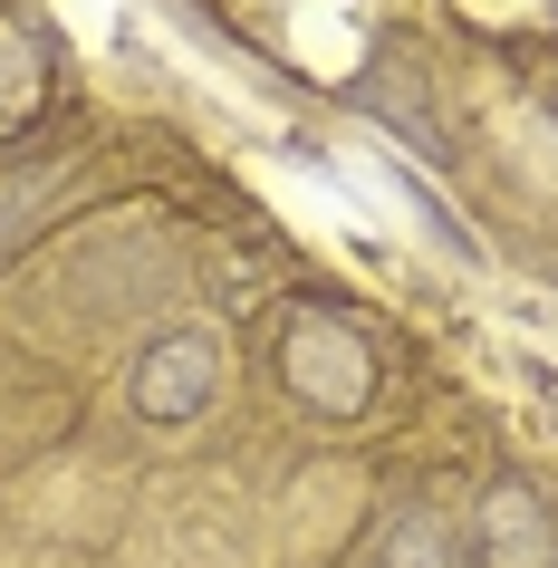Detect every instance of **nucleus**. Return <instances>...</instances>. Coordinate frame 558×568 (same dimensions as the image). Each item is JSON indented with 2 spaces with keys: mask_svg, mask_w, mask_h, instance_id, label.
Returning <instances> with one entry per match:
<instances>
[{
  "mask_svg": "<svg viewBox=\"0 0 558 568\" xmlns=\"http://www.w3.org/2000/svg\"><path fill=\"white\" fill-rule=\"evenodd\" d=\"M280 376L337 424L376 405V347H366L337 308H290V328H280Z\"/></svg>",
  "mask_w": 558,
  "mask_h": 568,
  "instance_id": "nucleus-1",
  "label": "nucleus"
},
{
  "mask_svg": "<svg viewBox=\"0 0 558 568\" xmlns=\"http://www.w3.org/2000/svg\"><path fill=\"white\" fill-rule=\"evenodd\" d=\"M212 386H222V347L203 328H174L135 357V415L145 424H193L212 405Z\"/></svg>",
  "mask_w": 558,
  "mask_h": 568,
  "instance_id": "nucleus-2",
  "label": "nucleus"
},
{
  "mask_svg": "<svg viewBox=\"0 0 558 568\" xmlns=\"http://www.w3.org/2000/svg\"><path fill=\"white\" fill-rule=\"evenodd\" d=\"M471 559L481 568H549V501H539L529 481H500L491 501H481Z\"/></svg>",
  "mask_w": 558,
  "mask_h": 568,
  "instance_id": "nucleus-3",
  "label": "nucleus"
},
{
  "mask_svg": "<svg viewBox=\"0 0 558 568\" xmlns=\"http://www.w3.org/2000/svg\"><path fill=\"white\" fill-rule=\"evenodd\" d=\"M385 568H463V539L443 530L434 510H405L395 539H385Z\"/></svg>",
  "mask_w": 558,
  "mask_h": 568,
  "instance_id": "nucleus-4",
  "label": "nucleus"
}]
</instances>
